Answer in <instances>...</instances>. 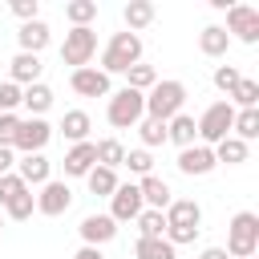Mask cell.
<instances>
[{"label":"cell","instance_id":"7402d4cb","mask_svg":"<svg viewBox=\"0 0 259 259\" xmlns=\"http://www.w3.org/2000/svg\"><path fill=\"white\" fill-rule=\"evenodd\" d=\"M20 105L28 109V117H45V113L53 109V89H49L45 81H36V85H24V93H20Z\"/></svg>","mask_w":259,"mask_h":259},{"label":"cell","instance_id":"e575fe53","mask_svg":"<svg viewBox=\"0 0 259 259\" xmlns=\"http://www.w3.org/2000/svg\"><path fill=\"white\" fill-rule=\"evenodd\" d=\"M210 81H214V89H219V93H227V97H231V89L243 81V73H239V65H214Z\"/></svg>","mask_w":259,"mask_h":259},{"label":"cell","instance_id":"4dcf8cb0","mask_svg":"<svg viewBox=\"0 0 259 259\" xmlns=\"http://www.w3.org/2000/svg\"><path fill=\"white\" fill-rule=\"evenodd\" d=\"M93 146H97V166L117 170V166L125 162V146H121L117 138H101V142H93Z\"/></svg>","mask_w":259,"mask_h":259},{"label":"cell","instance_id":"4fadbf2b","mask_svg":"<svg viewBox=\"0 0 259 259\" xmlns=\"http://www.w3.org/2000/svg\"><path fill=\"white\" fill-rule=\"evenodd\" d=\"M214 166H219V162H214V150H210V146H202V142H194V146L178 150V170H182L186 178H206Z\"/></svg>","mask_w":259,"mask_h":259},{"label":"cell","instance_id":"8fae6325","mask_svg":"<svg viewBox=\"0 0 259 259\" xmlns=\"http://www.w3.org/2000/svg\"><path fill=\"white\" fill-rule=\"evenodd\" d=\"M142 194H138V182H117V190L109 194V219L113 223H134L142 214Z\"/></svg>","mask_w":259,"mask_h":259},{"label":"cell","instance_id":"6da1fadb","mask_svg":"<svg viewBox=\"0 0 259 259\" xmlns=\"http://www.w3.org/2000/svg\"><path fill=\"white\" fill-rule=\"evenodd\" d=\"M162 214H166V243L170 247H186L202 235V206L194 198H174Z\"/></svg>","mask_w":259,"mask_h":259},{"label":"cell","instance_id":"44dd1931","mask_svg":"<svg viewBox=\"0 0 259 259\" xmlns=\"http://www.w3.org/2000/svg\"><path fill=\"white\" fill-rule=\"evenodd\" d=\"M154 16H158V8H154L150 0H130V4L121 8L125 32H142V28H150V24H154Z\"/></svg>","mask_w":259,"mask_h":259},{"label":"cell","instance_id":"7bdbcfd3","mask_svg":"<svg viewBox=\"0 0 259 259\" xmlns=\"http://www.w3.org/2000/svg\"><path fill=\"white\" fill-rule=\"evenodd\" d=\"M73 259H101V251H97V247H81Z\"/></svg>","mask_w":259,"mask_h":259},{"label":"cell","instance_id":"2e32d148","mask_svg":"<svg viewBox=\"0 0 259 259\" xmlns=\"http://www.w3.org/2000/svg\"><path fill=\"white\" fill-rule=\"evenodd\" d=\"M138 194H142V206H146V210H166V206L174 202L170 182H166V178H158V174L138 178Z\"/></svg>","mask_w":259,"mask_h":259},{"label":"cell","instance_id":"8d00e7d4","mask_svg":"<svg viewBox=\"0 0 259 259\" xmlns=\"http://www.w3.org/2000/svg\"><path fill=\"white\" fill-rule=\"evenodd\" d=\"M24 190H28V186L16 178V170H12V174H0V206H8V202H12L16 194H24Z\"/></svg>","mask_w":259,"mask_h":259},{"label":"cell","instance_id":"5b68a950","mask_svg":"<svg viewBox=\"0 0 259 259\" xmlns=\"http://www.w3.org/2000/svg\"><path fill=\"white\" fill-rule=\"evenodd\" d=\"M146 117V93H134V89H117L109 93V105H105V121L113 130H134L138 121Z\"/></svg>","mask_w":259,"mask_h":259},{"label":"cell","instance_id":"30bf717a","mask_svg":"<svg viewBox=\"0 0 259 259\" xmlns=\"http://www.w3.org/2000/svg\"><path fill=\"white\" fill-rule=\"evenodd\" d=\"M49 138H53V125L45 117H20V130L12 138V150L16 154H45Z\"/></svg>","mask_w":259,"mask_h":259},{"label":"cell","instance_id":"603a6c76","mask_svg":"<svg viewBox=\"0 0 259 259\" xmlns=\"http://www.w3.org/2000/svg\"><path fill=\"white\" fill-rule=\"evenodd\" d=\"M198 49H202V57L219 61V57H227V49H231V36L223 32V24H206V28L198 32Z\"/></svg>","mask_w":259,"mask_h":259},{"label":"cell","instance_id":"ee69618b","mask_svg":"<svg viewBox=\"0 0 259 259\" xmlns=\"http://www.w3.org/2000/svg\"><path fill=\"white\" fill-rule=\"evenodd\" d=\"M0 231H4V214H0Z\"/></svg>","mask_w":259,"mask_h":259},{"label":"cell","instance_id":"3957f363","mask_svg":"<svg viewBox=\"0 0 259 259\" xmlns=\"http://www.w3.org/2000/svg\"><path fill=\"white\" fill-rule=\"evenodd\" d=\"M223 251L231 259H255V251H259V214L255 210H239L227 223V247Z\"/></svg>","mask_w":259,"mask_h":259},{"label":"cell","instance_id":"f1b7e54d","mask_svg":"<svg viewBox=\"0 0 259 259\" xmlns=\"http://www.w3.org/2000/svg\"><path fill=\"white\" fill-rule=\"evenodd\" d=\"M85 182H89V194H97V198H109V194L117 190V170L93 166V170L85 174Z\"/></svg>","mask_w":259,"mask_h":259},{"label":"cell","instance_id":"e0dca14e","mask_svg":"<svg viewBox=\"0 0 259 259\" xmlns=\"http://www.w3.org/2000/svg\"><path fill=\"white\" fill-rule=\"evenodd\" d=\"M97 166V146L93 142H77L65 150V178H85Z\"/></svg>","mask_w":259,"mask_h":259},{"label":"cell","instance_id":"9c48e42d","mask_svg":"<svg viewBox=\"0 0 259 259\" xmlns=\"http://www.w3.org/2000/svg\"><path fill=\"white\" fill-rule=\"evenodd\" d=\"M69 206H73V190H69L65 178H49L45 186H36V214H45V219H61Z\"/></svg>","mask_w":259,"mask_h":259},{"label":"cell","instance_id":"836d02e7","mask_svg":"<svg viewBox=\"0 0 259 259\" xmlns=\"http://www.w3.org/2000/svg\"><path fill=\"white\" fill-rule=\"evenodd\" d=\"M32 210H36V194L32 190H24V194H16L8 206H4V214L12 219V223H24V219H32Z\"/></svg>","mask_w":259,"mask_h":259},{"label":"cell","instance_id":"f546056e","mask_svg":"<svg viewBox=\"0 0 259 259\" xmlns=\"http://www.w3.org/2000/svg\"><path fill=\"white\" fill-rule=\"evenodd\" d=\"M235 109H259V81H251V77H243L235 89H231V97H227Z\"/></svg>","mask_w":259,"mask_h":259},{"label":"cell","instance_id":"74e56055","mask_svg":"<svg viewBox=\"0 0 259 259\" xmlns=\"http://www.w3.org/2000/svg\"><path fill=\"white\" fill-rule=\"evenodd\" d=\"M8 8H12V16H16L20 24H28V20H40V0H12Z\"/></svg>","mask_w":259,"mask_h":259},{"label":"cell","instance_id":"b9f144b4","mask_svg":"<svg viewBox=\"0 0 259 259\" xmlns=\"http://www.w3.org/2000/svg\"><path fill=\"white\" fill-rule=\"evenodd\" d=\"M198 259H231V255H227L223 247H202V255H198Z\"/></svg>","mask_w":259,"mask_h":259},{"label":"cell","instance_id":"83f0119b","mask_svg":"<svg viewBox=\"0 0 259 259\" xmlns=\"http://www.w3.org/2000/svg\"><path fill=\"white\" fill-rule=\"evenodd\" d=\"M134 259H178V247H170L166 235L162 239H138L134 243Z\"/></svg>","mask_w":259,"mask_h":259},{"label":"cell","instance_id":"d4e9b609","mask_svg":"<svg viewBox=\"0 0 259 259\" xmlns=\"http://www.w3.org/2000/svg\"><path fill=\"white\" fill-rule=\"evenodd\" d=\"M210 150H214V162H219V166H243V162L251 158V146L239 142V138H223V142L210 146Z\"/></svg>","mask_w":259,"mask_h":259},{"label":"cell","instance_id":"7c38bea8","mask_svg":"<svg viewBox=\"0 0 259 259\" xmlns=\"http://www.w3.org/2000/svg\"><path fill=\"white\" fill-rule=\"evenodd\" d=\"M69 89L77 97H109V77L97 65H85V69H73L69 73Z\"/></svg>","mask_w":259,"mask_h":259},{"label":"cell","instance_id":"8992f818","mask_svg":"<svg viewBox=\"0 0 259 259\" xmlns=\"http://www.w3.org/2000/svg\"><path fill=\"white\" fill-rule=\"evenodd\" d=\"M231 121H235V105L231 101H210L202 109V117L194 121L198 125V142L202 146H219L223 138H231Z\"/></svg>","mask_w":259,"mask_h":259},{"label":"cell","instance_id":"5bb4252c","mask_svg":"<svg viewBox=\"0 0 259 259\" xmlns=\"http://www.w3.org/2000/svg\"><path fill=\"white\" fill-rule=\"evenodd\" d=\"M77 235H81V243L85 247H105V243H113L117 239V223L109 219V214H85L81 219V227H77Z\"/></svg>","mask_w":259,"mask_h":259},{"label":"cell","instance_id":"ab89813d","mask_svg":"<svg viewBox=\"0 0 259 259\" xmlns=\"http://www.w3.org/2000/svg\"><path fill=\"white\" fill-rule=\"evenodd\" d=\"M16 130H20V113H0V146H12Z\"/></svg>","mask_w":259,"mask_h":259},{"label":"cell","instance_id":"7a4b0ae2","mask_svg":"<svg viewBox=\"0 0 259 259\" xmlns=\"http://www.w3.org/2000/svg\"><path fill=\"white\" fill-rule=\"evenodd\" d=\"M142 36L138 32H113L109 36V45L101 49V73L105 77H113V73H125V69H134L138 61H142Z\"/></svg>","mask_w":259,"mask_h":259},{"label":"cell","instance_id":"52a82bcc","mask_svg":"<svg viewBox=\"0 0 259 259\" xmlns=\"http://www.w3.org/2000/svg\"><path fill=\"white\" fill-rule=\"evenodd\" d=\"M223 32L231 40H243V45H259V8L255 4H227V24Z\"/></svg>","mask_w":259,"mask_h":259},{"label":"cell","instance_id":"277c9868","mask_svg":"<svg viewBox=\"0 0 259 259\" xmlns=\"http://www.w3.org/2000/svg\"><path fill=\"white\" fill-rule=\"evenodd\" d=\"M182 105H186V85L178 77H166L146 93V117L154 121H170L174 113H182Z\"/></svg>","mask_w":259,"mask_h":259},{"label":"cell","instance_id":"f35d334b","mask_svg":"<svg viewBox=\"0 0 259 259\" xmlns=\"http://www.w3.org/2000/svg\"><path fill=\"white\" fill-rule=\"evenodd\" d=\"M20 85H12V81H0V113H16V105H20Z\"/></svg>","mask_w":259,"mask_h":259},{"label":"cell","instance_id":"d6a6232c","mask_svg":"<svg viewBox=\"0 0 259 259\" xmlns=\"http://www.w3.org/2000/svg\"><path fill=\"white\" fill-rule=\"evenodd\" d=\"M138 138H142V150H154V146H166V121H154V117H142V121H138Z\"/></svg>","mask_w":259,"mask_h":259},{"label":"cell","instance_id":"9a60e30c","mask_svg":"<svg viewBox=\"0 0 259 259\" xmlns=\"http://www.w3.org/2000/svg\"><path fill=\"white\" fill-rule=\"evenodd\" d=\"M16 178L32 190V186H45L49 178H53V162L45 158V154H20L16 158Z\"/></svg>","mask_w":259,"mask_h":259},{"label":"cell","instance_id":"cb8c5ba5","mask_svg":"<svg viewBox=\"0 0 259 259\" xmlns=\"http://www.w3.org/2000/svg\"><path fill=\"white\" fill-rule=\"evenodd\" d=\"M89 130H93V117L85 113V109H69L65 117H61V134H65V142H89Z\"/></svg>","mask_w":259,"mask_h":259},{"label":"cell","instance_id":"1f68e13d","mask_svg":"<svg viewBox=\"0 0 259 259\" xmlns=\"http://www.w3.org/2000/svg\"><path fill=\"white\" fill-rule=\"evenodd\" d=\"M134 223H138V239H162L166 235V214L162 210H142Z\"/></svg>","mask_w":259,"mask_h":259},{"label":"cell","instance_id":"d6986e66","mask_svg":"<svg viewBox=\"0 0 259 259\" xmlns=\"http://www.w3.org/2000/svg\"><path fill=\"white\" fill-rule=\"evenodd\" d=\"M49 40H53V32H49L45 20H28V24H20V32H16L20 53H32V57H40V53L49 49Z\"/></svg>","mask_w":259,"mask_h":259},{"label":"cell","instance_id":"4316f807","mask_svg":"<svg viewBox=\"0 0 259 259\" xmlns=\"http://www.w3.org/2000/svg\"><path fill=\"white\" fill-rule=\"evenodd\" d=\"M154 85H158V69H154V65L138 61L134 69H125V89H134V93H150Z\"/></svg>","mask_w":259,"mask_h":259},{"label":"cell","instance_id":"ffe728a7","mask_svg":"<svg viewBox=\"0 0 259 259\" xmlns=\"http://www.w3.org/2000/svg\"><path fill=\"white\" fill-rule=\"evenodd\" d=\"M166 142H174L178 150H186V146H194L198 142V125H194V117L182 109V113H174L170 121H166Z\"/></svg>","mask_w":259,"mask_h":259},{"label":"cell","instance_id":"d590c367","mask_svg":"<svg viewBox=\"0 0 259 259\" xmlns=\"http://www.w3.org/2000/svg\"><path fill=\"white\" fill-rule=\"evenodd\" d=\"M130 174H138V178H146V174H154V158H150V150H125V162H121Z\"/></svg>","mask_w":259,"mask_h":259},{"label":"cell","instance_id":"ac0fdd59","mask_svg":"<svg viewBox=\"0 0 259 259\" xmlns=\"http://www.w3.org/2000/svg\"><path fill=\"white\" fill-rule=\"evenodd\" d=\"M40 73H45V65H40V57H32V53H16L12 61H8V81L12 85H36L40 81Z\"/></svg>","mask_w":259,"mask_h":259},{"label":"cell","instance_id":"ba28073f","mask_svg":"<svg viewBox=\"0 0 259 259\" xmlns=\"http://www.w3.org/2000/svg\"><path fill=\"white\" fill-rule=\"evenodd\" d=\"M93 57H97V32L93 28H69L65 45H61V61L69 69H85Z\"/></svg>","mask_w":259,"mask_h":259},{"label":"cell","instance_id":"484cf974","mask_svg":"<svg viewBox=\"0 0 259 259\" xmlns=\"http://www.w3.org/2000/svg\"><path fill=\"white\" fill-rule=\"evenodd\" d=\"M65 20H69L73 28H93V20H97V0H69V4H65Z\"/></svg>","mask_w":259,"mask_h":259},{"label":"cell","instance_id":"60d3db41","mask_svg":"<svg viewBox=\"0 0 259 259\" xmlns=\"http://www.w3.org/2000/svg\"><path fill=\"white\" fill-rule=\"evenodd\" d=\"M12 170H16V150L0 146V174H12Z\"/></svg>","mask_w":259,"mask_h":259}]
</instances>
